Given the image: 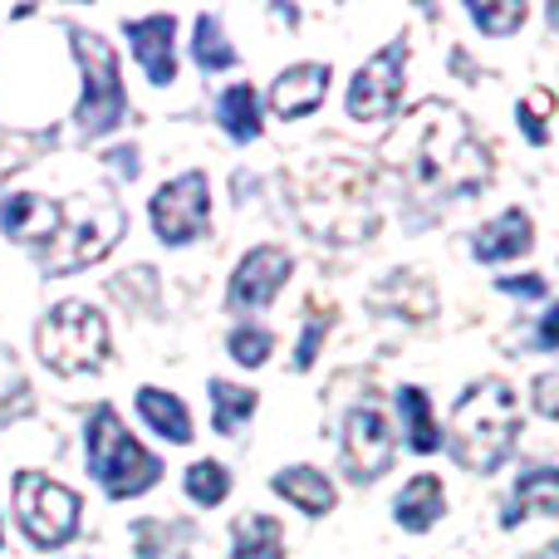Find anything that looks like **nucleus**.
<instances>
[{
  "label": "nucleus",
  "mask_w": 559,
  "mask_h": 559,
  "mask_svg": "<svg viewBox=\"0 0 559 559\" xmlns=\"http://www.w3.org/2000/svg\"><path fill=\"white\" fill-rule=\"evenodd\" d=\"M59 222H64V206L45 202V197H35V192H20V197L0 202V231L20 246H49Z\"/></svg>",
  "instance_id": "ddd939ff"
},
{
  "label": "nucleus",
  "mask_w": 559,
  "mask_h": 559,
  "mask_svg": "<svg viewBox=\"0 0 559 559\" xmlns=\"http://www.w3.org/2000/svg\"><path fill=\"white\" fill-rule=\"evenodd\" d=\"M506 295H525V299H545V280L540 275H525V280H501Z\"/></svg>",
  "instance_id": "f704fd0d"
},
{
  "label": "nucleus",
  "mask_w": 559,
  "mask_h": 559,
  "mask_svg": "<svg viewBox=\"0 0 559 559\" xmlns=\"http://www.w3.org/2000/svg\"><path fill=\"white\" fill-rule=\"evenodd\" d=\"M74 39L79 69H84V104H79V133L84 138H104L123 123L128 98H123V79H118V55L108 39L88 35V29H69Z\"/></svg>",
  "instance_id": "0eeeda50"
},
{
  "label": "nucleus",
  "mask_w": 559,
  "mask_h": 559,
  "mask_svg": "<svg viewBox=\"0 0 559 559\" xmlns=\"http://www.w3.org/2000/svg\"><path fill=\"white\" fill-rule=\"evenodd\" d=\"M531 246H535V222L525 212H506L476 231L472 251H476V261H515V255H525Z\"/></svg>",
  "instance_id": "f3484780"
},
{
  "label": "nucleus",
  "mask_w": 559,
  "mask_h": 559,
  "mask_svg": "<svg viewBox=\"0 0 559 559\" xmlns=\"http://www.w3.org/2000/svg\"><path fill=\"white\" fill-rule=\"evenodd\" d=\"M393 447H397V432L393 423H388L383 407L364 403L348 413L344 423V472L348 481H378V476L393 466Z\"/></svg>",
  "instance_id": "9b49d317"
},
{
  "label": "nucleus",
  "mask_w": 559,
  "mask_h": 559,
  "mask_svg": "<svg viewBox=\"0 0 559 559\" xmlns=\"http://www.w3.org/2000/svg\"><path fill=\"white\" fill-rule=\"evenodd\" d=\"M559 378L555 373H545L540 378V383H535V413H540V417H555L559 413Z\"/></svg>",
  "instance_id": "72a5a7b5"
},
{
  "label": "nucleus",
  "mask_w": 559,
  "mask_h": 559,
  "mask_svg": "<svg viewBox=\"0 0 559 559\" xmlns=\"http://www.w3.org/2000/svg\"><path fill=\"white\" fill-rule=\"evenodd\" d=\"M15 511H20L25 535L39 550H55V545H64L79 531V496L39 472L15 476Z\"/></svg>",
  "instance_id": "6e6552de"
},
{
  "label": "nucleus",
  "mask_w": 559,
  "mask_h": 559,
  "mask_svg": "<svg viewBox=\"0 0 559 559\" xmlns=\"http://www.w3.org/2000/svg\"><path fill=\"white\" fill-rule=\"evenodd\" d=\"M442 506H447L442 481H437V476H413V481L403 486V496H397V525L413 531V535H423V531L437 525Z\"/></svg>",
  "instance_id": "a211bd4d"
},
{
  "label": "nucleus",
  "mask_w": 559,
  "mask_h": 559,
  "mask_svg": "<svg viewBox=\"0 0 559 559\" xmlns=\"http://www.w3.org/2000/svg\"><path fill=\"white\" fill-rule=\"evenodd\" d=\"M133 540H138V555L143 559H182L187 545H192V525L182 521H138L133 525Z\"/></svg>",
  "instance_id": "4be33fe9"
},
{
  "label": "nucleus",
  "mask_w": 559,
  "mask_h": 559,
  "mask_svg": "<svg viewBox=\"0 0 559 559\" xmlns=\"http://www.w3.org/2000/svg\"><path fill=\"white\" fill-rule=\"evenodd\" d=\"M271 486H275V496L295 501L305 515H329L334 511V486H329V476L314 472V466H289V472H280Z\"/></svg>",
  "instance_id": "6ab92c4d"
},
{
  "label": "nucleus",
  "mask_w": 559,
  "mask_h": 559,
  "mask_svg": "<svg viewBox=\"0 0 559 559\" xmlns=\"http://www.w3.org/2000/svg\"><path fill=\"white\" fill-rule=\"evenodd\" d=\"M206 216H212V187L206 173H182L177 182L157 187L153 197V231L167 246H187L202 236Z\"/></svg>",
  "instance_id": "9d476101"
},
{
  "label": "nucleus",
  "mask_w": 559,
  "mask_h": 559,
  "mask_svg": "<svg viewBox=\"0 0 559 559\" xmlns=\"http://www.w3.org/2000/svg\"><path fill=\"white\" fill-rule=\"evenodd\" d=\"M212 403H216L212 427H216V432H226V437H231L236 427L255 413V393H251V388H236V383H226V378H212Z\"/></svg>",
  "instance_id": "a878e982"
},
{
  "label": "nucleus",
  "mask_w": 559,
  "mask_h": 559,
  "mask_svg": "<svg viewBox=\"0 0 559 559\" xmlns=\"http://www.w3.org/2000/svg\"><path fill=\"white\" fill-rule=\"evenodd\" d=\"M559 511V481L550 466H535L515 481V511L506 515V525H515L521 515H555Z\"/></svg>",
  "instance_id": "412c9836"
},
{
  "label": "nucleus",
  "mask_w": 559,
  "mask_h": 559,
  "mask_svg": "<svg viewBox=\"0 0 559 559\" xmlns=\"http://www.w3.org/2000/svg\"><path fill=\"white\" fill-rule=\"evenodd\" d=\"M123 231H128L123 206L108 202V197H84V202L64 206V222H59L55 241L45 246V271L49 275L84 271V265L104 261Z\"/></svg>",
  "instance_id": "20e7f679"
},
{
  "label": "nucleus",
  "mask_w": 559,
  "mask_h": 559,
  "mask_svg": "<svg viewBox=\"0 0 559 559\" xmlns=\"http://www.w3.org/2000/svg\"><path fill=\"white\" fill-rule=\"evenodd\" d=\"M226 491H231V476H226L222 462H192L187 466V496L197 506H222Z\"/></svg>",
  "instance_id": "c85d7f7f"
},
{
  "label": "nucleus",
  "mask_w": 559,
  "mask_h": 559,
  "mask_svg": "<svg viewBox=\"0 0 559 559\" xmlns=\"http://www.w3.org/2000/svg\"><path fill=\"white\" fill-rule=\"evenodd\" d=\"M555 338H559V314L550 309V314H545V324H540V348H555Z\"/></svg>",
  "instance_id": "c9c22d12"
},
{
  "label": "nucleus",
  "mask_w": 559,
  "mask_h": 559,
  "mask_svg": "<svg viewBox=\"0 0 559 559\" xmlns=\"http://www.w3.org/2000/svg\"><path fill=\"white\" fill-rule=\"evenodd\" d=\"M329 329H334V305L319 309V299H309V324H305V338H299V348H295V368H299V373H305V368L319 358V344H324Z\"/></svg>",
  "instance_id": "c756f323"
},
{
  "label": "nucleus",
  "mask_w": 559,
  "mask_h": 559,
  "mask_svg": "<svg viewBox=\"0 0 559 559\" xmlns=\"http://www.w3.org/2000/svg\"><path fill=\"white\" fill-rule=\"evenodd\" d=\"M88 472L98 476V486H104L108 496H143L147 486H157V456H147L143 447L133 442V437L123 432V423H118L114 407H98L94 417H88Z\"/></svg>",
  "instance_id": "423d86ee"
},
{
  "label": "nucleus",
  "mask_w": 559,
  "mask_h": 559,
  "mask_svg": "<svg viewBox=\"0 0 559 559\" xmlns=\"http://www.w3.org/2000/svg\"><path fill=\"white\" fill-rule=\"evenodd\" d=\"M466 15L486 29V35H511V29L525 25V5L511 0V5H466Z\"/></svg>",
  "instance_id": "473e14b6"
},
{
  "label": "nucleus",
  "mask_w": 559,
  "mask_h": 559,
  "mask_svg": "<svg viewBox=\"0 0 559 559\" xmlns=\"http://www.w3.org/2000/svg\"><path fill=\"white\" fill-rule=\"evenodd\" d=\"M138 413H143V423L153 427V432H163L167 442H192V417H187L182 397L163 393V388H143V393H138Z\"/></svg>",
  "instance_id": "aec40b11"
},
{
  "label": "nucleus",
  "mask_w": 559,
  "mask_h": 559,
  "mask_svg": "<svg viewBox=\"0 0 559 559\" xmlns=\"http://www.w3.org/2000/svg\"><path fill=\"white\" fill-rule=\"evenodd\" d=\"M531 559H559V545H545V550H535Z\"/></svg>",
  "instance_id": "e433bc0d"
},
{
  "label": "nucleus",
  "mask_w": 559,
  "mask_h": 559,
  "mask_svg": "<svg viewBox=\"0 0 559 559\" xmlns=\"http://www.w3.org/2000/svg\"><path fill=\"white\" fill-rule=\"evenodd\" d=\"M173 35H177V20L173 15H147V20H133V25H128L133 55H138V64L147 69V79H153V84H173V79H177Z\"/></svg>",
  "instance_id": "4468645a"
},
{
  "label": "nucleus",
  "mask_w": 559,
  "mask_h": 559,
  "mask_svg": "<svg viewBox=\"0 0 559 559\" xmlns=\"http://www.w3.org/2000/svg\"><path fill=\"white\" fill-rule=\"evenodd\" d=\"M403 74H407V45L393 39L354 74V84H348V118H358V123L393 118L397 104H403Z\"/></svg>",
  "instance_id": "1a4fd4ad"
},
{
  "label": "nucleus",
  "mask_w": 559,
  "mask_h": 559,
  "mask_svg": "<svg viewBox=\"0 0 559 559\" xmlns=\"http://www.w3.org/2000/svg\"><path fill=\"white\" fill-rule=\"evenodd\" d=\"M49 143H55L49 133H20V128H0V182H5L10 173H20V167H29Z\"/></svg>",
  "instance_id": "bb28decb"
},
{
  "label": "nucleus",
  "mask_w": 559,
  "mask_h": 559,
  "mask_svg": "<svg viewBox=\"0 0 559 559\" xmlns=\"http://www.w3.org/2000/svg\"><path fill=\"white\" fill-rule=\"evenodd\" d=\"M373 299L383 314H397V319H413V324H423V319H432V309H437V295H432V285H427L417 271H397V275H388L383 285L373 289Z\"/></svg>",
  "instance_id": "dca6fc26"
},
{
  "label": "nucleus",
  "mask_w": 559,
  "mask_h": 559,
  "mask_svg": "<svg viewBox=\"0 0 559 559\" xmlns=\"http://www.w3.org/2000/svg\"><path fill=\"white\" fill-rule=\"evenodd\" d=\"M289 280V255L280 246H255L246 251V261L236 265L231 289H226V305L241 314V309H265L280 295V285Z\"/></svg>",
  "instance_id": "f8f14e48"
},
{
  "label": "nucleus",
  "mask_w": 559,
  "mask_h": 559,
  "mask_svg": "<svg viewBox=\"0 0 559 559\" xmlns=\"http://www.w3.org/2000/svg\"><path fill=\"white\" fill-rule=\"evenodd\" d=\"M383 167L417 202H452V197H472L491 182L496 157L462 108L432 98V104L413 108L383 143Z\"/></svg>",
  "instance_id": "f257e3e1"
},
{
  "label": "nucleus",
  "mask_w": 559,
  "mask_h": 559,
  "mask_svg": "<svg viewBox=\"0 0 559 559\" xmlns=\"http://www.w3.org/2000/svg\"><path fill=\"white\" fill-rule=\"evenodd\" d=\"M197 64L202 69H212V74H222V69H231L236 64V49L226 45V35H222V20L216 15H202L197 20Z\"/></svg>",
  "instance_id": "cd10ccee"
},
{
  "label": "nucleus",
  "mask_w": 559,
  "mask_h": 559,
  "mask_svg": "<svg viewBox=\"0 0 559 559\" xmlns=\"http://www.w3.org/2000/svg\"><path fill=\"white\" fill-rule=\"evenodd\" d=\"M515 114H521L525 138H531L535 147H545V143H550V128H545V118L555 114V94H550V88H531V94L521 98V108H515Z\"/></svg>",
  "instance_id": "7c9ffc66"
},
{
  "label": "nucleus",
  "mask_w": 559,
  "mask_h": 559,
  "mask_svg": "<svg viewBox=\"0 0 559 559\" xmlns=\"http://www.w3.org/2000/svg\"><path fill=\"white\" fill-rule=\"evenodd\" d=\"M222 128L236 138V143L261 138V98H255L251 84H236L222 94Z\"/></svg>",
  "instance_id": "5701e85b"
},
{
  "label": "nucleus",
  "mask_w": 559,
  "mask_h": 559,
  "mask_svg": "<svg viewBox=\"0 0 559 559\" xmlns=\"http://www.w3.org/2000/svg\"><path fill=\"white\" fill-rule=\"evenodd\" d=\"M397 407H403V417H407V447L413 452H437L442 447V437H437V423H432V407H427V393L423 388H403L397 393Z\"/></svg>",
  "instance_id": "393cba45"
},
{
  "label": "nucleus",
  "mask_w": 559,
  "mask_h": 559,
  "mask_svg": "<svg viewBox=\"0 0 559 559\" xmlns=\"http://www.w3.org/2000/svg\"><path fill=\"white\" fill-rule=\"evenodd\" d=\"M285 197L314 241L354 246L378 231L373 173L344 153H309L305 163H295L285 177Z\"/></svg>",
  "instance_id": "f03ea898"
},
{
  "label": "nucleus",
  "mask_w": 559,
  "mask_h": 559,
  "mask_svg": "<svg viewBox=\"0 0 559 559\" xmlns=\"http://www.w3.org/2000/svg\"><path fill=\"white\" fill-rule=\"evenodd\" d=\"M324 94H329V64H295L275 79L271 108L275 118H305L324 104Z\"/></svg>",
  "instance_id": "2eb2a0df"
},
{
  "label": "nucleus",
  "mask_w": 559,
  "mask_h": 559,
  "mask_svg": "<svg viewBox=\"0 0 559 559\" xmlns=\"http://www.w3.org/2000/svg\"><path fill=\"white\" fill-rule=\"evenodd\" d=\"M35 344H39V358L45 368L64 378H79V373H94L104 368L108 358V324L98 309L79 305V299H64L55 305L35 329Z\"/></svg>",
  "instance_id": "39448f33"
},
{
  "label": "nucleus",
  "mask_w": 559,
  "mask_h": 559,
  "mask_svg": "<svg viewBox=\"0 0 559 559\" xmlns=\"http://www.w3.org/2000/svg\"><path fill=\"white\" fill-rule=\"evenodd\" d=\"M271 348H275V334H271V329H255V324L231 329V358H236V364L261 368L265 358H271Z\"/></svg>",
  "instance_id": "2f4dec72"
},
{
  "label": "nucleus",
  "mask_w": 559,
  "mask_h": 559,
  "mask_svg": "<svg viewBox=\"0 0 559 559\" xmlns=\"http://www.w3.org/2000/svg\"><path fill=\"white\" fill-rule=\"evenodd\" d=\"M231 559H285V535L271 515H251L236 525V555Z\"/></svg>",
  "instance_id": "b1692460"
},
{
  "label": "nucleus",
  "mask_w": 559,
  "mask_h": 559,
  "mask_svg": "<svg viewBox=\"0 0 559 559\" xmlns=\"http://www.w3.org/2000/svg\"><path fill=\"white\" fill-rule=\"evenodd\" d=\"M515 432H521V403H515L511 383L501 378H481L462 393L452 407V427H447V447L466 472L486 476L511 456Z\"/></svg>",
  "instance_id": "7ed1b4c3"
}]
</instances>
